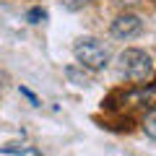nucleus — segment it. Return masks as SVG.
I'll use <instances>...</instances> for the list:
<instances>
[{"mask_svg": "<svg viewBox=\"0 0 156 156\" xmlns=\"http://www.w3.org/2000/svg\"><path fill=\"white\" fill-rule=\"evenodd\" d=\"M73 52H76L81 68H89V70H101V68H107V62H109V50L101 44L99 39H91V37L78 39L76 47H73Z\"/></svg>", "mask_w": 156, "mask_h": 156, "instance_id": "1", "label": "nucleus"}, {"mask_svg": "<svg viewBox=\"0 0 156 156\" xmlns=\"http://www.w3.org/2000/svg\"><path fill=\"white\" fill-rule=\"evenodd\" d=\"M120 73L130 81H146L154 73V62L143 50H125L120 55Z\"/></svg>", "mask_w": 156, "mask_h": 156, "instance_id": "2", "label": "nucleus"}, {"mask_svg": "<svg viewBox=\"0 0 156 156\" xmlns=\"http://www.w3.org/2000/svg\"><path fill=\"white\" fill-rule=\"evenodd\" d=\"M140 29H143V21L133 13H125V16H117L112 21V34L117 39H130V37H138Z\"/></svg>", "mask_w": 156, "mask_h": 156, "instance_id": "3", "label": "nucleus"}, {"mask_svg": "<svg viewBox=\"0 0 156 156\" xmlns=\"http://www.w3.org/2000/svg\"><path fill=\"white\" fill-rule=\"evenodd\" d=\"M65 76H68V81H70V83H76V86H89V83H91V78L86 76L83 70L73 68V65H68V68H65Z\"/></svg>", "mask_w": 156, "mask_h": 156, "instance_id": "4", "label": "nucleus"}, {"mask_svg": "<svg viewBox=\"0 0 156 156\" xmlns=\"http://www.w3.org/2000/svg\"><path fill=\"white\" fill-rule=\"evenodd\" d=\"M143 133L148 135V138L156 140V107L146 112V117H143Z\"/></svg>", "mask_w": 156, "mask_h": 156, "instance_id": "5", "label": "nucleus"}, {"mask_svg": "<svg viewBox=\"0 0 156 156\" xmlns=\"http://www.w3.org/2000/svg\"><path fill=\"white\" fill-rule=\"evenodd\" d=\"M26 18H29L31 23H39V21H44V18H47V13L42 11V8H31V11L26 13Z\"/></svg>", "mask_w": 156, "mask_h": 156, "instance_id": "6", "label": "nucleus"}, {"mask_svg": "<svg viewBox=\"0 0 156 156\" xmlns=\"http://www.w3.org/2000/svg\"><path fill=\"white\" fill-rule=\"evenodd\" d=\"M18 91H21V94L26 96V99L31 101V104H37V96H34V94H31V91H29V89H23V86H21V89H18Z\"/></svg>", "mask_w": 156, "mask_h": 156, "instance_id": "7", "label": "nucleus"}, {"mask_svg": "<svg viewBox=\"0 0 156 156\" xmlns=\"http://www.w3.org/2000/svg\"><path fill=\"white\" fill-rule=\"evenodd\" d=\"M117 3H120V5H135L138 0H117Z\"/></svg>", "mask_w": 156, "mask_h": 156, "instance_id": "8", "label": "nucleus"}]
</instances>
